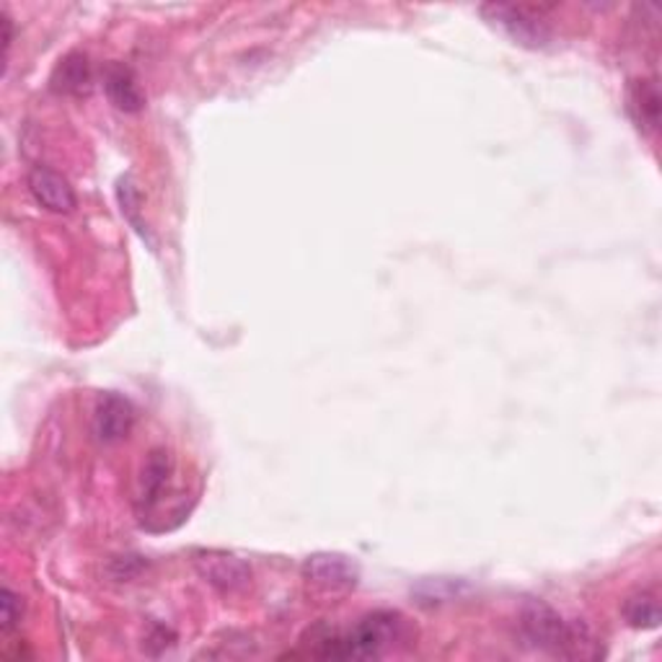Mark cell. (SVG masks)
Returning <instances> with one entry per match:
<instances>
[{
    "mask_svg": "<svg viewBox=\"0 0 662 662\" xmlns=\"http://www.w3.org/2000/svg\"><path fill=\"white\" fill-rule=\"evenodd\" d=\"M412 636L407 619L399 611H373L365 613L350 632H339L327 624L313 626L305 634L313 658L324 660H370L381 658L383 652L397 648Z\"/></svg>",
    "mask_w": 662,
    "mask_h": 662,
    "instance_id": "obj_1",
    "label": "cell"
},
{
    "mask_svg": "<svg viewBox=\"0 0 662 662\" xmlns=\"http://www.w3.org/2000/svg\"><path fill=\"white\" fill-rule=\"evenodd\" d=\"M520 634L531 648L564 660L603 658V644L585 621H566L543 601H528L520 609Z\"/></svg>",
    "mask_w": 662,
    "mask_h": 662,
    "instance_id": "obj_2",
    "label": "cell"
},
{
    "mask_svg": "<svg viewBox=\"0 0 662 662\" xmlns=\"http://www.w3.org/2000/svg\"><path fill=\"white\" fill-rule=\"evenodd\" d=\"M479 13H482L492 27L500 29L502 34H508L512 42L528 47V50H543V47H549L551 39H554L546 19H541L539 13L525 6L487 3L479 8Z\"/></svg>",
    "mask_w": 662,
    "mask_h": 662,
    "instance_id": "obj_3",
    "label": "cell"
},
{
    "mask_svg": "<svg viewBox=\"0 0 662 662\" xmlns=\"http://www.w3.org/2000/svg\"><path fill=\"white\" fill-rule=\"evenodd\" d=\"M194 566L200 578L223 595L243 593L251 585V566L228 551H197Z\"/></svg>",
    "mask_w": 662,
    "mask_h": 662,
    "instance_id": "obj_4",
    "label": "cell"
},
{
    "mask_svg": "<svg viewBox=\"0 0 662 662\" xmlns=\"http://www.w3.org/2000/svg\"><path fill=\"white\" fill-rule=\"evenodd\" d=\"M132 428H136V407H132V401L117 391L101 393L97 407H93V435H97L99 443H122Z\"/></svg>",
    "mask_w": 662,
    "mask_h": 662,
    "instance_id": "obj_5",
    "label": "cell"
},
{
    "mask_svg": "<svg viewBox=\"0 0 662 662\" xmlns=\"http://www.w3.org/2000/svg\"><path fill=\"white\" fill-rule=\"evenodd\" d=\"M303 578L321 590H352L360 582V566L347 554L334 551H319L311 554L301 566Z\"/></svg>",
    "mask_w": 662,
    "mask_h": 662,
    "instance_id": "obj_6",
    "label": "cell"
},
{
    "mask_svg": "<svg viewBox=\"0 0 662 662\" xmlns=\"http://www.w3.org/2000/svg\"><path fill=\"white\" fill-rule=\"evenodd\" d=\"M27 184L31 197H34L37 204H42L44 210L60 212V215L76 210L78 200L73 187H70V181L62 177V173L50 169V165H34V169L29 171Z\"/></svg>",
    "mask_w": 662,
    "mask_h": 662,
    "instance_id": "obj_7",
    "label": "cell"
},
{
    "mask_svg": "<svg viewBox=\"0 0 662 662\" xmlns=\"http://www.w3.org/2000/svg\"><path fill=\"white\" fill-rule=\"evenodd\" d=\"M104 91L120 112H140L146 107V93L140 89L136 70L124 62H109L104 68Z\"/></svg>",
    "mask_w": 662,
    "mask_h": 662,
    "instance_id": "obj_8",
    "label": "cell"
},
{
    "mask_svg": "<svg viewBox=\"0 0 662 662\" xmlns=\"http://www.w3.org/2000/svg\"><path fill=\"white\" fill-rule=\"evenodd\" d=\"M50 86L54 93H66V97H89L93 89L89 54L83 52L66 54V58L54 66Z\"/></svg>",
    "mask_w": 662,
    "mask_h": 662,
    "instance_id": "obj_9",
    "label": "cell"
},
{
    "mask_svg": "<svg viewBox=\"0 0 662 662\" xmlns=\"http://www.w3.org/2000/svg\"><path fill=\"white\" fill-rule=\"evenodd\" d=\"M171 474H173L171 453L163 451V448H156V451L148 455L143 474H140V494H138L140 515H148V512L159 504Z\"/></svg>",
    "mask_w": 662,
    "mask_h": 662,
    "instance_id": "obj_10",
    "label": "cell"
},
{
    "mask_svg": "<svg viewBox=\"0 0 662 662\" xmlns=\"http://www.w3.org/2000/svg\"><path fill=\"white\" fill-rule=\"evenodd\" d=\"M629 114L644 136H655L660 130V89L650 78H636L629 83Z\"/></svg>",
    "mask_w": 662,
    "mask_h": 662,
    "instance_id": "obj_11",
    "label": "cell"
},
{
    "mask_svg": "<svg viewBox=\"0 0 662 662\" xmlns=\"http://www.w3.org/2000/svg\"><path fill=\"white\" fill-rule=\"evenodd\" d=\"M471 593L469 582L463 580H448V578H438V580H424L412 590L414 601L420 605H443V603H453L461 601Z\"/></svg>",
    "mask_w": 662,
    "mask_h": 662,
    "instance_id": "obj_12",
    "label": "cell"
},
{
    "mask_svg": "<svg viewBox=\"0 0 662 662\" xmlns=\"http://www.w3.org/2000/svg\"><path fill=\"white\" fill-rule=\"evenodd\" d=\"M624 619H626V624L634 629H658L662 621L658 598L650 593L632 595L624 603Z\"/></svg>",
    "mask_w": 662,
    "mask_h": 662,
    "instance_id": "obj_13",
    "label": "cell"
},
{
    "mask_svg": "<svg viewBox=\"0 0 662 662\" xmlns=\"http://www.w3.org/2000/svg\"><path fill=\"white\" fill-rule=\"evenodd\" d=\"M117 200H120V210L128 223L136 228V231L143 235V239L151 241V231L148 225L140 220V204H143V197H140V189L132 177H122L117 181Z\"/></svg>",
    "mask_w": 662,
    "mask_h": 662,
    "instance_id": "obj_14",
    "label": "cell"
},
{
    "mask_svg": "<svg viewBox=\"0 0 662 662\" xmlns=\"http://www.w3.org/2000/svg\"><path fill=\"white\" fill-rule=\"evenodd\" d=\"M21 616H23L21 595L13 593L8 585H3V590H0V632L6 636L13 634L16 629L21 626Z\"/></svg>",
    "mask_w": 662,
    "mask_h": 662,
    "instance_id": "obj_15",
    "label": "cell"
}]
</instances>
